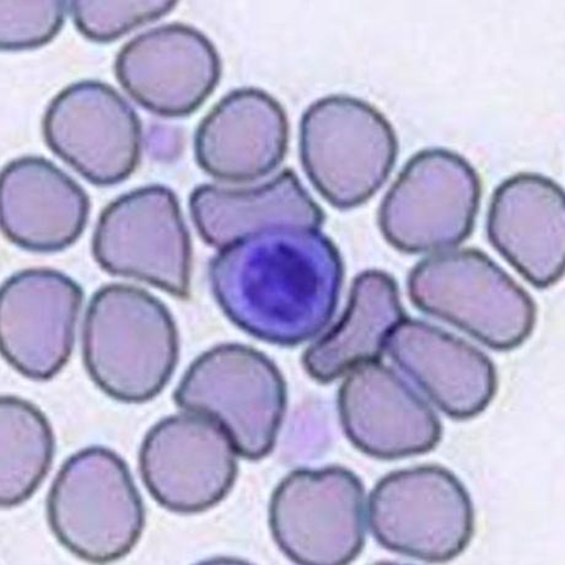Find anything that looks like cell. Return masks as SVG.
Segmentation results:
<instances>
[{
	"label": "cell",
	"mask_w": 565,
	"mask_h": 565,
	"mask_svg": "<svg viewBox=\"0 0 565 565\" xmlns=\"http://www.w3.org/2000/svg\"><path fill=\"white\" fill-rule=\"evenodd\" d=\"M343 260L319 227L281 226L221 249L210 265L225 317L255 339L295 347L317 337L339 306Z\"/></svg>",
	"instance_id": "6da1fadb"
},
{
	"label": "cell",
	"mask_w": 565,
	"mask_h": 565,
	"mask_svg": "<svg viewBox=\"0 0 565 565\" xmlns=\"http://www.w3.org/2000/svg\"><path fill=\"white\" fill-rule=\"evenodd\" d=\"M179 333L169 309L127 285L97 290L85 315L83 356L93 382L125 404L157 397L175 371Z\"/></svg>",
	"instance_id": "7a4b0ae2"
},
{
	"label": "cell",
	"mask_w": 565,
	"mask_h": 565,
	"mask_svg": "<svg viewBox=\"0 0 565 565\" xmlns=\"http://www.w3.org/2000/svg\"><path fill=\"white\" fill-rule=\"evenodd\" d=\"M407 286L417 309L495 351L515 350L536 326L534 299L477 248L424 258L411 270Z\"/></svg>",
	"instance_id": "3957f363"
},
{
	"label": "cell",
	"mask_w": 565,
	"mask_h": 565,
	"mask_svg": "<svg viewBox=\"0 0 565 565\" xmlns=\"http://www.w3.org/2000/svg\"><path fill=\"white\" fill-rule=\"evenodd\" d=\"M47 519L61 545L90 563L126 557L146 526L128 465L104 447L83 449L62 465L47 498Z\"/></svg>",
	"instance_id": "277c9868"
},
{
	"label": "cell",
	"mask_w": 565,
	"mask_h": 565,
	"mask_svg": "<svg viewBox=\"0 0 565 565\" xmlns=\"http://www.w3.org/2000/svg\"><path fill=\"white\" fill-rule=\"evenodd\" d=\"M175 404L218 423L249 461L274 451L287 408L277 365L253 347L227 343L203 353L181 379Z\"/></svg>",
	"instance_id": "5b68a950"
},
{
	"label": "cell",
	"mask_w": 565,
	"mask_h": 565,
	"mask_svg": "<svg viewBox=\"0 0 565 565\" xmlns=\"http://www.w3.org/2000/svg\"><path fill=\"white\" fill-rule=\"evenodd\" d=\"M398 154L388 119L348 95L315 102L300 124V157L315 189L337 210H352L383 188Z\"/></svg>",
	"instance_id": "8992f818"
},
{
	"label": "cell",
	"mask_w": 565,
	"mask_h": 565,
	"mask_svg": "<svg viewBox=\"0 0 565 565\" xmlns=\"http://www.w3.org/2000/svg\"><path fill=\"white\" fill-rule=\"evenodd\" d=\"M481 195V179L463 157L443 148L422 150L386 193L380 231L401 253L447 252L471 236Z\"/></svg>",
	"instance_id": "52a82bcc"
},
{
	"label": "cell",
	"mask_w": 565,
	"mask_h": 565,
	"mask_svg": "<svg viewBox=\"0 0 565 565\" xmlns=\"http://www.w3.org/2000/svg\"><path fill=\"white\" fill-rule=\"evenodd\" d=\"M369 525L391 552L443 563L459 557L475 532L471 497L440 465L388 473L369 498Z\"/></svg>",
	"instance_id": "ba28073f"
},
{
	"label": "cell",
	"mask_w": 565,
	"mask_h": 565,
	"mask_svg": "<svg viewBox=\"0 0 565 565\" xmlns=\"http://www.w3.org/2000/svg\"><path fill=\"white\" fill-rule=\"evenodd\" d=\"M92 249L108 275L146 281L179 299L191 295V236L168 188H141L108 204Z\"/></svg>",
	"instance_id": "9c48e42d"
},
{
	"label": "cell",
	"mask_w": 565,
	"mask_h": 565,
	"mask_svg": "<svg viewBox=\"0 0 565 565\" xmlns=\"http://www.w3.org/2000/svg\"><path fill=\"white\" fill-rule=\"evenodd\" d=\"M271 535L286 556L303 565H343L364 548L365 489L342 466L290 472L271 494Z\"/></svg>",
	"instance_id": "30bf717a"
},
{
	"label": "cell",
	"mask_w": 565,
	"mask_h": 565,
	"mask_svg": "<svg viewBox=\"0 0 565 565\" xmlns=\"http://www.w3.org/2000/svg\"><path fill=\"white\" fill-rule=\"evenodd\" d=\"M47 147L96 186H114L136 171L143 128L111 85L72 84L53 97L42 119Z\"/></svg>",
	"instance_id": "8fae6325"
},
{
	"label": "cell",
	"mask_w": 565,
	"mask_h": 565,
	"mask_svg": "<svg viewBox=\"0 0 565 565\" xmlns=\"http://www.w3.org/2000/svg\"><path fill=\"white\" fill-rule=\"evenodd\" d=\"M139 471L162 508L198 514L231 493L238 466L234 445L220 424L186 412L148 431L139 451Z\"/></svg>",
	"instance_id": "7c38bea8"
},
{
	"label": "cell",
	"mask_w": 565,
	"mask_h": 565,
	"mask_svg": "<svg viewBox=\"0 0 565 565\" xmlns=\"http://www.w3.org/2000/svg\"><path fill=\"white\" fill-rule=\"evenodd\" d=\"M84 292L58 270L35 268L6 280L0 347L17 372L38 382L56 376L74 350Z\"/></svg>",
	"instance_id": "4fadbf2b"
},
{
	"label": "cell",
	"mask_w": 565,
	"mask_h": 565,
	"mask_svg": "<svg viewBox=\"0 0 565 565\" xmlns=\"http://www.w3.org/2000/svg\"><path fill=\"white\" fill-rule=\"evenodd\" d=\"M115 74L124 90L148 111L184 117L213 94L222 77V61L201 31L169 24L127 42L117 54Z\"/></svg>",
	"instance_id": "5bb4252c"
},
{
	"label": "cell",
	"mask_w": 565,
	"mask_h": 565,
	"mask_svg": "<svg viewBox=\"0 0 565 565\" xmlns=\"http://www.w3.org/2000/svg\"><path fill=\"white\" fill-rule=\"evenodd\" d=\"M339 412L347 438L379 460L427 454L441 440V423L428 402L380 362L350 372L340 388Z\"/></svg>",
	"instance_id": "9a60e30c"
},
{
	"label": "cell",
	"mask_w": 565,
	"mask_h": 565,
	"mask_svg": "<svg viewBox=\"0 0 565 565\" xmlns=\"http://www.w3.org/2000/svg\"><path fill=\"white\" fill-rule=\"evenodd\" d=\"M489 242L532 286L546 289L565 268V195L556 181L518 173L499 184L487 218Z\"/></svg>",
	"instance_id": "2e32d148"
},
{
	"label": "cell",
	"mask_w": 565,
	"mask_h": 565,
	"mask_svg": "<svg viewBox=\"0 0 565 565\" xmlns=\"http://www.w3.org/2000/svg\"><path fill=\"white\" fill-rule=\"evenodd\" d=\"M289 122L285 108L264 90L237 89L206 115L194 136L200 168L226 182H252L285 159Z\"/></svg>",
	"instance_id": "e0dca14e"
},
{
	"label": "cell",
	"mask_w": 565,
	"mask_h": 565,
	"mask_svg": "<svg viewBox=\"0 0 565 565\" xmlns=\"http://www.w3.org/2000/svg\"><path fill=\"white\" fill-rule=\"evenodd\" d=\"M386 350L433 404L454 419L481 415L497 394L492 361L437 326L406 318L391 333Z\"/></svg>",
	"instance_id": "ac0fdd59"
},
{
	"label": "cell",
	"mask_w": 565,
	"mask_h": 565,
	"mask_svg": "<svg viewBox=\"0 0 565 565\" xmlns=\"http://www.w3.org/2000/svg\"><path fill=\"white\" fill-rule=\"evenodd\" d=\"M90 200L81 184L42 157L9 162L0 182L2 231L31 253L68 248L85 231Z\"/></svg>",
	"instance_id": "d6986e66"
},
{
	"label": "cell",
	"mask_w": 565,
	"mask_h": 565,
	"mask_svg": "<svg viewBox=\"0 0 565 565\" xmlns=\"http://www.w3.org/2000/svg\"><path fill=\"white\" fill-rule=\"evenodd\" d=\"M190 211L203 242L218 249L275 227L321 230L324 222L320 205L289 169L256 188L204 184L192 192Z\"/></svg>",
	"instance_id": "ffe728a7"
},
{
	"label": "cell",
	"mask_w": 565,
	"mask_h": 565,
	"mask_svg": "<svg viewBox=\"0 0 565 565\" xmlns=\"http://www.w3.org/2000/svg\"><path fill=\"white\" fill-rule=\"evenodd\" d=\"M405 319L396 280L383 270H365L353 281L341 320L303 354V369L328 384L358 366L380 362L391 333Z\"/></svg>",
	"instance_id": "44dd1931"
},
{
	"label": "cell",
	"mask_w": 565,
	"mask_h": 565,
	"mask_svg": "<svg viewBox=\"0 0 565 565\" xmlns=\"http://www.w3.org/2000/svg\"><path fill=\"white\" fill-rule=\"evenodd\" d=\"M2 493L0 504L12 509L25 503L45 480L56 452V438L49 419L29 401L3 396Z\"/></svg>",
	"instance_id": "7402d4cb"
},
{
	"label": "cell",
	"mask_w": 565,
	"mask_h": 565,
	"mask_svg": "<svg viewBox=\"0 0 565 565\" xmlns=\"http://www.w3.org/2000/svg\"><path fill=\"white\" fill-rule=\"evenodd\" d=\"M178 6L164 0L141 2H100V0H75L70 12L81 34L96 43H110L140 26L154 23L168 15Z\"/></svg>",
	"instance_id": "603a6c76"
},
{
	"label": "cell",
	"mask_w": 565,
	"mask_h": 565,
	"mask_svg": "<svg viewBox=\"0 0 565 565\" xmlns=\"http://www.w3.org/2000/svg\"><path fill=\"white\" fill-rule=\"evenodd\" d=\"M70 3L61 0H2L0 46L3 51L34 50L60 34Z\"/></svg>",
	"instance_id": "cb8c5ba5"
}]
</instances>
